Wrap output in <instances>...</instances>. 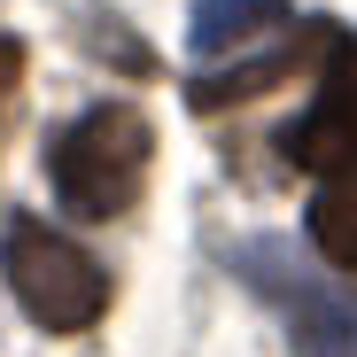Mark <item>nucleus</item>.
Wrapping results in <instances>:
<instances>
[{
    "instance_id": "1",
    "label": "nucleus",
    "mask_w": 357,
    "mask_h": 357,
    "mask_svg": "<svg viewBox=\"0 0 357 357\" xmlns=\"http://www.w3.org/2000/svg\"><path fill=\"white\" fill-rule=\"evenodd\" d=\"M148 116L125 109V101H101L86 109L78 125L54 140L47 155V178H54V202H63L70 218H116V210H132L140 195V178H148Z\"/></svg>"
},
{
    "instance_id": "2",
    "label": "nucleus",
    "mask_w": 357,
    "mask_h": 357,
    "mask_svg": "<svg viewBox=\"0 0 357 357\" xmlns=\"http://www.w3.org/2000/svg\"><path fill=\"white\" fill-rule=\"evenodd\" d=\"M0 264H8L16 303H24L47 334H86V326L109 311V272H101L78 241H63L54 225H39V218L8 225Z\"/></svg>"
},
{
    "instance_id": "3",
    "label": "nucleus",
    "mask_w": 357,
    "mask_h": 357,
    "mask_svg": "<svg viewBox=\"0 0 357 357\" xmlns=\"http://www.w3.org/2000/svg\"><path fill=\"white\" fill-rule=\"evenodd\" d=\"M280 155L311 178H357V39L349 31H334L326 86H319L311 116H295L280 132Z\"/></svg>"
},
{
    "instance_id": "4",
    "label": "nucleus",
    "mask_w": 357,
    "mask_h": 357,
    "mask_svg": "<svg viewBox=\"0 0 357 357\" xmlns=\"http://www.w3.org/2000/svg\"><path fill=\"white\" fill-rule=\"evenodd\" d=\"M311 241L326 264L357 272V178H326L319 202H311Z\"/></svg>"
},
{
    "instance_id": "5",
    "label": "nucleus",
    "mask_w": 357,
    "mask_h": 357,
    "mask_svg": "<svg viewBox=\"0 0 357 357\" xmlns=\"http://www.w3.org/2000/svg\"><path fill=\"white\" fill-rule=\"evenodd\" d=\"M280 16H287V0H202V8H195V47L218 54V47H233V39L280 24Z\"/></svg>"
},
{
    "instance_id": "6",
    "label": "nucleus",
    "mask_w": 357,
    "mask_h": 357,
    "mask_svg": "<svg viewBox=\"0 0 357 357\" xmlns=\"http://www.w3.org/2000/svg\"><path fill=\"white\" fill-rule=\"evenodd\" d=\"M295 70V54H264V63H241L233 78H202V86H187V101L195 109H225V101H257V93H272L280 78Z\"/></svg>"
},
{
    "instance_id": "7",
    "label": "nucleus",
    "mask_w": 357,
    "mask_h": 357,
    "mask_svg": "<svg viewBox=\"0 0 357 357\" xmlns=\"http://www.w3.org/2000/svg\"><path fill=\"white\" fill-rule=\"evenodd\" d=\"M16 70H24V47H16V39H0V101L16 93Z\"/></svg>"
}]
</instances>
